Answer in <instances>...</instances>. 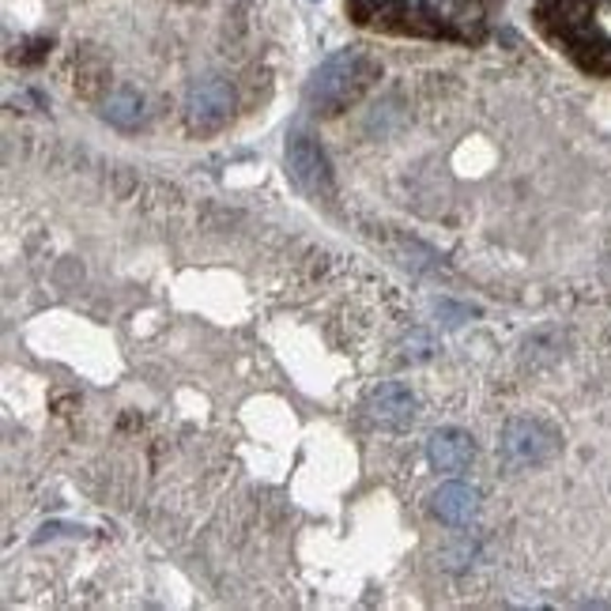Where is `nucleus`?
<instances>
[{
    "instance_id": "obj_4",
    "label": "nucleus",
    "mask_w": 611,
    "mask_h": 611,
    "mask_svg": "<svg viewBox=\"0 0 611 611\" xmlns=\"http://www.w3.org/2000/svg\"><path fill=\"white\" fill-rule=\"evenodd\" d=\"M287 170H291V178L299 181V189H306L310 196L333 193V170H328V159L310 136L287 140Z\"/></svg>"
},
{
    "instance_id": "obj_2",
    "label": "nucleus",
    "mask_w": 611,
    "mask_h": 611,
    "mask_svg": "<svg viewBox=\"0 0 611 611\" xmlns=\"http://www.w3.org/2000/svg\"><path fill=\"white\" fill-rule=\"evenodd\" d=\"M559 450V438L555 431H548L543 423L536 419H514L502 434V457H506L510 468H532L551 460Z\"/></svg>"
},
{
    "instance_id": "obj_3",
    "label": "nucleus",
    "mask_w": 611,
    "mask_h": 611,
    "mask_svg": "<svg viewBox=\"0 0 611 611\" xmlns=\"http://www.w3.org/2000/svg\"><path fill=\"white\" fill-rule=\"evenodd\" d=\"M230 110H235V91H230L227 80L219 76H204L196 80L193 87H189L185 95V118L193 129H219L223 121L230 118Z\"/></svg>"
},
{
    "instance_id": "obj_5",
    "label": "nucleus",
    "mask_w": 611,
    "mask_h": 611,
    "mask_svg": "<svg viewBox=\"0 0 611 611\" xmlns=\"http://www.w3.org/2000/svg\"><path fill=\"white\" fill-rule=\"evenodd\" d=\"M367 411H370V419H374V423L400 431V427H408L411 419H416V396L404 390L400 382H385L382 390L370 396Z\"/></svg>"
},
{
    "instance_id": "obj_7",
    "label": "nucleus",
    "mask_w": 611,
    "mask_h": 611,
    "mask_svg": "<svg viewBox=\"0 0 611 611\" xmlns=\"http://www.w3.org/2000/svg\"><path fill=\"white\" fill-rule=\"evenodd\" d=\"M434 514L445 525H465L476 514V491L465 483H445L434 491Z\"/></svg>"
},
{
    "instance_id": "obj_10",
    "label": "nucleus",
    "mask_w": 611,
    "mask_h": 611,
    "mask_svg": "<svg viewBox=\"0 0 611 611\" xmlns=\"http://www.w3.org/2000/svg\"><path fill=\"white\" fill-rule=\"evenodd\" d=\"M103 113H106V121H110V125L136 129L140 121H144V98H140L132 87H121V91H113V95L106 98Z\"/></svg>"
},
{
    "instance_id": "obj_8",
    "label": "nucleus",
    "mask_w": 611,
    "mask_h": 611,
    "mask_svg": "<svg viewBox=\"0 0 611 611\" xmlns=\"http://www.w3.org/2000/svg\"><path fill=\"white\" fill-rule=\"evenodd\" d=\"M543 20H548V27L559 31L566 43L574 35H582L585 27H592V23H589L592 12H589V4H585V0H555V4L543 8Z\"/></svg>"
},
{
    "instance_id": "obj_1",
    "label": "nucleus",
    "mask_w": 611,
    "mask_h": 611,
    "mask_svg": "<svg viewBox=\"0 0 611 611\" xmlns=\"http://www.w3.org/2000/svg\"><path fill=\"white\" fill-rule=\"evenodd\" d=\"M370 80H374V64L362 53H355V49H344V53H333L313 72L306 98H310L318 113H340L344 106H351L370 87Z\"/></svg>"
},
{
    "instance_id": "obj_6",
    "label": "nucleus",
    "mask_w": 611,
    "mask_h": 611,
    "mask_svg": "<svg viewBox=\"0 0 611 611\" xmlns=\"http://www.w3.org/2000/svg\"><path fill=\"white\" fill-rule=\"evenodd\" d=\"M476 457V445L472 438L465 431H438L431 438V465L442 468V472H460V468H468Z\"/></svg>"
},
{
    "instance_id": "obj_9",
    "label": "nucleus",
    "mask_w": 611,
    "mask_h": 611,
    "mask_svg": "<svg viewBox=\"0 0 611 611\" xmlns=\"http://www.w3.org/2000/svg\"><path fill=\"white\" fill-rule=\"evenodd\" d=\"M570 53L577 57V64L589 72H604V76H611V43L604 35H597L592 27H585L582 35L570 38Z\"/></svg>"
}]
</instances>
